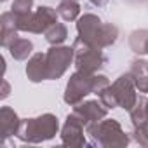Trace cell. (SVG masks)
Returning <instances> with one entry per match:
<instances>
[{
  "instance_id": "obj_19",
  "label": "cell",
  "mask_w": 148,
  "mask_h": 148,
  "mask_svg": "<svg viewBox=\"0 0 148 148\" xmlns=\"http://www.w3.org/2000/svg\"><path fill=\"white\" fill-rule=\"evenodd\" d=\"M146 42H148V30H134L129 33V45L132 52L139 56L146 54Z\"/></svg>"
},
{
  "instance_id": "obj_6",
  "label": "cell",
  "mask_w": 148,
  "mask_h": 148,
  "mask_svg": "<svg viewBox=\"0 0 148 148\" xmlns=\"http://www.w3.org/2000/svg\"><path fill=\"white\" fill-rule=\"evenodd\" d=\"M58 18H59V14H58L56 9H52L49 5H38L30 14H25V16L16 18V25H18V30L19 32L40 35L51 25H54L58 21Z\"/></svg>"
},
{
  "instance_id": "obj_1",
  "label": "cell",
  "mask_w": 148,
  "mask_h": 148,
  "mask_svg": "<svg viewBox=\"0 0 148 148\" xmlns=\"http://www.w3.org/2000/svg\"><path fill=\"white\" fill-rule=\"evenodd\" d=\"M77 33L80 40L96 45L99 49L112 47L119 38V28L113 23H105L101 21L99 16L91 12L77 19Z\"/></svg>"
},
{
  "instance_id": "obj_23",
  "label": "cell",
  "mask_w": 148,
  "mask_h": 148,
  "mask_svg": "<svg viewBox=\"0 0 148 148\" xmlns=\"http://www.w3.org/2000/svg\"><path fill=\"white\" fill-rule=\"evenodd\" d=\"M89 2H91L92 5H96V7H105L110 0H89Z\"/></svg>"
},
{
  "instance_id": "obj_10",
  "label": "cell",
  "mask_w": 148,
  "mask_h": 148,
  "mask_svg": "<svg viewBox=\"0 0 148 148\" xmlns=\"http://www.w3.org/2000/svg\"><path fill=\"white\" fill-rule=\"evenodd\" d=\"M86 127L84 124L73 115L70 113L63 124V129H61V143L64 146H86L87 141H86V134H84Z\"/></svg>"
},
{
  "instance_id": "obj_25",
  "label": "cell",
  "mask_w": 148,
  "mask_h": 148,
  "mask_svg": "<svg viewBox=\"0 0 148 148\" xmlns=\"http://www.w3.org/2000/svg\"><path fill=\"white\" fill-rule=\"evenodd\" d=\"M2 2H5V0H2Z\"/></svg>"
},
{
  "instance_id": "obj_16",
  "label": "cell",
  "mask_w": 148,
  "mask_h": 148,
  "mask_svg": "<svg viewBox=\"0 0 148 148\" xmlns=\"http://www.w3.org/2000/svg\"><path fill=\"white\" fill-rule=\"evenodd\" d=\"M56 11L61 19L75 21V19H79V14H80V4H79V0H61Z\"/></svg>"
},
{
  "instance_id": "obj_21",
  "label": "cell",
  "mask_w": 148,
  "mask_h": 148,
  "mask_svg": "<svg viewBox=\"0 0 148 148\" xmlns=\"http://www.w3.org/2000/svg\"><path fill=\"white\" fill-rule=\"evenodd\" d=\"M132 139H134L138 145L148 148V119H146L143 124L132 127Z\"/></svg>"
},
{
  "instance_id": "obj_2",
  "label": "cell",
  "mask_w": 148,
  "mask_h": 148,
  "mask_svg": "<svg viewBox=\"0 0 148 148\" xmlns=\"http://www.w3.org/2000/svg\"><path fill=\"white\" fill-rule=\"evenodd\" d=\"M136 84H134V79L132 75L127 71V73H122L119 79H115L113 84H110L98 98L101 99V103L108 108V110H113V108H122L125 112H131L132 106L136 105L138 101V94H136Z\"/></svg>"
},
{
  "instance_id": "obj_22",
  "label": "cell",
  "mask_w": 148,
  "mask_h": 148,
  "mask_svg": "<svg viewBox=\"0 0 148 148\" xmlns=\"http://www.w3.org/2000/svg\"><path fill=\"white\" fill-rule=\"evenodd\" d=\"M9 94H11V84H9L7 80H2V96H0V98L5 99Z\"/></svg>"
},
{
  "instance_id": "obj_11",
  "label": "cell",
  "mask_w": 148,
  "mask_h": 148,
  "mask_svg": "<svg viewBox=\"0 0 148 148\" xmlns=\"http://www.w3.org/2000/svg\"><path fill=\"white\" fill-rule=\"evenodd\" d=\"M26 77L33 84L49 80V70H47L45 52H35V54H32V58L26 63Z\"/></svg>"
},
{
  "instance_id": "obj_18",
  "label": "cell",
  "mask_w": 148,
  "mask_h": 148,
  "mask_svg": "<svg viewBox=\"0 0 148 148\" xmlns=\"http://www.w3.org/2000/svg\"><path fill=\"white\" fill-rule=\"evenodd\" d=\"M129 115H131V124H132V127L143 124V122L148 119V98L138 96V101H136V105L132 106V110L129 112Z\"/></svg>"
},
{
  "instance_id": "obj_5",
  "label": "cell",
  "mask_w": 148,
  "mask_h": 148,
  "mask_svg": "<svg viewBox=\"0 0 148 148\" xmlns=\"http://www.w3.org/2000/svg\"><path fill=\"white\" fill-rule=\"evenodd\" d=\"M73 51H75V59H73V63H75V68L79 71L98 73L108 63V58L105 56L103 49H99L96 45H91V44L80 40L79 37L73 42Z\"/></svg>"
},
{
  "instance_id": "obj_17",
  "label": "cell",
  "mask_w": 148,
  "mask_h": 148,
  "mask_svg": "<svg viewBox=\"0 0 148 148\" xmlns=\"http://www.w3.org/2000/svg\"><path fill=\"white\" fill-rule=\"evenodd\" d=\"M44 37H45V40H47L51 45H59V44H63V42L68 38V28H66L63 23L56 21L54 25H51V26L44 32Z\"/></svg>"
},
{
  "instance_id": "obj_7",
  "label": "cell",
  "mask_w": 148,
  "mask_h": 148,
  "mask_svg": "<svg viewBox=\"0 0 148 148\" xmlns=\"http://www.w3.org/2000/svg\"><path fill=\"white\" fill-rule=\"evenodd\" d=\"M96 91V73H84V71H75L68 79L66 89H64V103L70 106H75L84 101L86 96L94 94Z\"/></svg>"
},
{
  "instance_id": "obj_12",
  "label": "cell",
  "mask_w": 148,
  "mask_h": 148,
  "mask_svg": "<svg viewBox=\"0 0 148 148\" xmlns=\"http://www.w3.org/2000/svg\"><path fill=\"white\" fill-rule=\"evenodd\" d=\"M21 120L18 113L11 106H2L0 108V134H2V141H5L11 136H16L21 125Z\"/></svg>"
},
{
  "instance_id": "obj_9",
  "label": "cell",
  "mask_w": 148,
  "mask_h": 148,
  "mask_svg": "<svg viewBox=\"0 0 148 148\" xmlns=\"http://www.w3.org/2000/svg\"><path fill=\"white\" fill-rule=\"evenodd\" d=\"M71 113L75 115L86 127V131L89 127H92L94 124H98L99 120L106 119L108 115V108L101 103V99H89V101H82L79 105L73 106Z\"/></svg>"
},
{
  "instance_id": "obj_4",
  "label": "cell",
  "mask_w": 148,
  "mask_h": 148,
  "mask_svg": "<svg viewBox=\"0 0 148 148\" xmlns=\"http://www.w3.org/2000/svg\"><path fill=\"white\" fill-rule=\"evenodd\" d=\"M91 138V146L99 148H122L127 146L131 141V136L122 129L120 122L115 119H103L92 127L86 131Z\"/></svg>"
},
{
  "instance_id": "obj_3",
  "label": "cell",
  "mask_w": 148,
  "mask_h": 148,
  "mask_svg": "<svg viewBox=\"0 0 148 148\" xmlns=\"http://www.w3.org/2000/svg\"><path fill=\"white\" fill-rule=\"evenodd\" d=\"M58 131H59L58 117L52 113H42L33 119H23L16 138L28 145H38L52 139L58 134Z\"/></svg>"
},
{
  "instance_id": "obj_13",
  "label": "cell",
  "mask_w": 148,
  "mask_h": 148,
  "mask_svg": "<svg viewBox=\"0 0 148 148\" xmlns=\"http://www.w3.org/2000/svg\"><path fill=\"white\" fill-rule=\"evenodd\" d=\"M0 28H2V33H0V44H2V47L9 49L11 44L14 40H18V25H16V16L9 11V12H4L2 16H0Z\"/></svg>"
},
{
  "instance_id": "obj_15",
  "label": "cell",
  "mask_w": 148,
  "mask_h": 148,
  "mask_svg": "<svg viewBox=\"0 0 148 148\" xmlns=\"http://www.w3.org/2000/svg\"><path fill=\"white\" fill-rule=\"evenodd\" d=\"M9 52H11L12 59H16V61H26L28 58H32L33 42L28 40V38H18V40H14L11 44Z\"/></svg>"
},
{
  "instance_id": "obj_24",
  "label": "cell",
  "mask_w": 148,
  "mask_h": 148,
  "mask_svg": "<svg viewBox=\"0 0 148 148\" xmlns=\"http://www.w3.org/2000/svg\"><path fill=\"white\" fill-rule=\"evenodd\" d=\"M146 54H148V42H146Z\"/></svg>"
},
{
  "instance_id": "obj_14",
  "label": "cell",
  "mask_w": 148,
  "mask_h": 148,
  "mask_svg": "<svg viewBox=\"0 0 148 148\" xmlns=\"http://www.w3.org/2000/svg\"><path fill=\"white\" fill-rule=\"evenodd\" d=\"M129 73L134 79L136 89L139 92H146L148 94V59H141V58L132 59Z\"/></svg>"
},
{
  "instance_id": "obj_8",
  "label": "cell",
  "mask_w": 148,
  "mask_h": 148,
  "mask_svg": "<svg viewBox=\"0 0 148 148\" xmlns=\"http://www.w3.org/2000/svg\"><path fill=\"white\" fill-rule=\"evenodd\" d=\"M75 59V51L73 45H51L45 52V61H47V70H49V80H58L61 79L70 64Z\"/></svg>"
},
{
  "instance_id": "obj_20",
  "label": "cell",
  "mask_w": 148,
  "mask_h": 148,
  "mask_svg": "<svg viewBox=\"0 0 148 148\" xmlns=\"http://www.w3.org/2000/svg\"><path fill=\"white\" fill-rule=\"evenodd\" d=\"M33 2H35V0H14L12 5H11V12L16 18L25 16V14H30L33 11Z\"/></svg>"
}]
</instances>
